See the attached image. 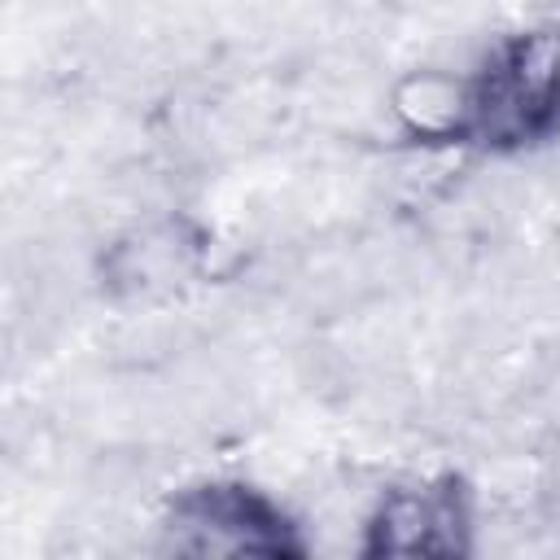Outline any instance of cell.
I'll return each instance as SVG.
<instances>
[{
	"mask_svg": "<svg viewBox=\"0 0 560 560\" xmlns=\"http://www.w3.org/2000/svg\"><path fill=\"white\" fill-rule=\"evenodd\" d=\"M162 551L175 556H306L293 516L249 481H197L162 508Z\"/></svg>",
	"mask_w": 560,
	"mask_h": 560,
	"instance_id": "7a4b0ae2",
	"label": "cell"
},
{
	"mask_svg": "<svg viewBox=\"0 0 560 560\" xmlns=\"http://www.w3.org/2000/svg\"><path fill=\"white\" fill-rule=\"evenodd\" d=\"M560 136V22H529L490 44L455 83L451 144L525 153Z\"/></svg>",
	"mask_w": 560,
	"mask_h": 560,
	"instance_id": "6da1fadb",
	"label": "cell"
},
{
	"mask_svg": "<svg viewBox=\"0 0 560 560\" xmlns=\"http://www.w3.org/2000/svg\"><path fill=\"white\" fill-rule=\"evenodd\" d=\"M472 490L459 472H433L389 486L368 525L363 556H468Z\"/></svg>",
	"mask_w": 560,
	"mask_h": 560,
	"instance_id": "3957f363",
	"label": "cell"
}]
</instances>
